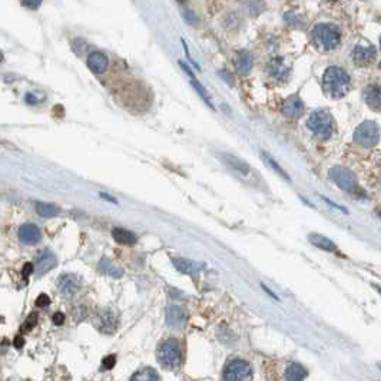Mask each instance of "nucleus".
<instances>
[{
  "label": "nucleus",
  "mask_w": 381,
  "mask_h": 381,
  "mask_svg": "<svg viewBox=\"0 0 381 381\" xmlns=\"http://www.w3.org/2000/svg\"><path fill=\"white\" fill-rule=\"evenodd\" d=\"M159 378V374L152 368H143L141 371L135 372L131 377L132 381H158Z\"/></svg>",
  "instance_id": "obj_27"
},
{
  "label": "nucleus",
  "mask_w": 381,
  "mask_h": 381,
  "mask_svg": "<svg viewBox=\"0 0 381 381\" xmlns=\"http://www.w3.org/2000/svg\"><path fill=\"white\" fill-rule=\"evenodd\" d=\"M321 85L328 98L341 99L351 88V78L346 69L340 66H330L322 75Z\"/></svg>",
  "instance_id": "obj_1"
},
{
  "label": "nucleus",
  "mask_w": 381,
  "mask_h": 381,
  "mask_svg": "<svg viewBox=\"0 0 381 381\" xmlns=\"http://www.w3.org/2000/svg\"><path fill=\"white\" fill-rule=\"evenodd\" d=\"M375 288H377V291L381 294V287H375Z\"/></svg>",
  "instance_id": "obj_40"
},
{
  "label": "nucleus",
  "mask_w": 381,
  "mask_h": 381,
  "mask_svg": "<svg viewBox=\"0 0 381 381\" xmlns=\"http://www.w3.org/2000/svg\"><path fill=\"white\" fill-rule=\"evenodd\" d=\"M42 2L43 0H22V3L26 6L27 9L30 10H37L40 8V5H42Z\"/></svg>",
  "instance_id": "obj_33"
},
{
  "label": "nucleus",
  "mask_w": 381,
  "mask_h": 381,
  "mask_svg": "<svg viewBox=\"0 0 381 381\" xmlns=\"http://www.w3.org/2000/svg\"><path fill=\"white\" fill-rule=\"evenodd\" d=\"M13 344H15V347H16V348H18V350H19V348H22V347H23V344H25V341H23V338L19 336V337L15 338V343H13Z\"/></svg>",
  "instance_id": "obj_38"
},
{
  "label": "nucleus",
  "mask_w": 381,
  "mask_h": 381,
  "mask_svg": "<svg viewBox=\"0 0 381 381\" xmlns=\"http://www.w3.org/2000/svg\"><path fill=\"white\" fill-rule=\"evenodd\" d=\"M179 65H181V68H182V69L185 71L186 75L189 76V79H191V85H192V86H194V89H195L196 92H198V95H199V96L202 98V100H204L205 103H206L208 106L211 107V109H215V107H213V105H212V102H211V98H209V95H208V92H206V89H205L204 86H202V85L199 83V80L196 79V76L194 75V73H192V71L189 69V66H188V65H186V63H184V62H179Z\"/></svg>",
  "instance_id": "obj_19"
},
{
  "label": "nucleus",
  "mask_w": 381,
  "mask_h": 381,
  "mask_svg": "<svg viewBox=\"0 0 381 381\" xmlns=\"http://www.w3.org/2000/svg\"><path fill=\"white\" fill-rule=\"evenodd\" d=\"M42 238L40 230L33 224H25L19 228V240L26 245H35Z\"/></svg>",
  "instance_id": "obj_16"
},
{
  "label": "nucleus",
  "mask_w": 381,
  "mask_h": 381,
  "mask_svg": "<svg viewBox=\"0 0 381 381\" xmlns=\"http://www.w3.org/2000/svg\"><path fill=\"white\" fill-rule=\"evenodd\" d=\"M220 158H221V160H224L230 168L235 169L237 172H240L241 175H244V177L249 175L251 169H249V165L245 160L240 159V158H237V156H234V155H230V153H222V155H220Z\"/></svg>",
  "instance_id": "obj_20"
},
{
  "label": "nucleus",
  "mask_w": 381,
  "mask_h": 381,
  "mask_svg": "<svg viewBox=\"0 0 381 381\" xmlns=\"http://www.w3.org/2000/svg\"><path fill=\"white\" fill-rule=\"evenodd\" d=\"M378 215H380V218H381V211H380V213H378Z\"/></svg>",
  "instance_id": "obj_42"
},
{
  "label": "nucleus",
  "mask_w": 381,
  "mask_h": 381,
  "mask_svg": "<svg viewBox=\"0 0 381 381\" xmlns=\"http://www.w3.org/2000/svg\"><path fill=\"white\" fill-rule=\"evenodd\" d=\"M99 266H100V271L106 273V274H109L111 277H114V278H121V277L124 275V271H122V268L114 266L112 264H111V261H109V259H106V258L100 261Z\"/></svg>",
  "instance_id": "obj_29"
},
{
  "label": "nucleus",
  "mask_w": 381,
  "mask_h": 381,
  "mask_svg": "<svg viewBox=\"0 0 381 381\" xmlns=\"http://www.w3.org/2000/svg\"><path fill=\"white\" fill-rule=\"evenodd\" d=\"M172 264L179 273L186 275H194L201 269V265L194 261H189L186 258H172Z\"/></svg>",
  "instance_id": "obj_22"
},
{
  "label": "nucleus",
  "mask_w": 381,
  "mask_h": 381,
  "mask_svg": "<svg viewBox=\"0 0 381 381\" xmlns=\"http://www.w3.org/2000/svg\"><path fill=\"white\" fill-rule=\"evenodd\" d=\"M353 61L357 66L360 68H365V66H370L375 58H377V50L374 46H363V44H355L354 49H353Z\"/></svg>",
  "instance_id": "obj_8"
},
{
  "label": "nucleus",
  "mask_w": 381,
  "mask_h": 381,
  "mask_svg": "<svg viewBox=\"0 0 381 381\" xmlns=\"http://www.w3.org/2000/svg\"><path fill=\"white\" fill-rule=\"evenodd\" d=\"M268 75L277 82H285L290 76V66L285 63L283 58H274L271 59L266 66Z\"/></svg>",
  "instance_id": "obj_9"
},
{
  "label": "nucleus",
  "mask_w": 381,
  "mask_h": 381,
  "mask_svg": "<svg viewBox=\"0 0 381 381\" xmlns=\"http://www.w3.org/2000/svg\"><path fill=\"white\" fill-rule=\"evenodd\" d=\"M186 321H188V315L181 307L171 305V307L167 308V324L171 328L181 330V328H184L186 325Z\"/></svg>",
  "instance_id": "obj_15"
},
{
  "label": "nucleus",
  "mask_w": 381,
  "mask_h": 381,
  "mask_svg": "<svg viewBox=\"0 0 381 381\" xmlns=\"http://www.w3.org/2000/svg\"><path fill=\"white\" fill-rule=\"evenodd\" d=\"M53 322L55 325H62L65 322V314L63 312H56L53 315Z\"/></svg>",
  "instance_id": "obj_36"
},
{
  "label": "nucleus",
  "mask_w": 381,
  "mask_h": 381,
  "mask_svg": "<svg viewBox=\"0 0 381 381\" xmlns=\"http://www.w3.org/2000/svg\"><path fill=\"white\" fill-rule=\"evenodd\" d=\"M363 98L365 105L371 111L380 112L381 111V85L380 83H370L363 90Z\"/></svg>",
  "instance_id": "obj_10"
},
{
  "label": "nucleus",
  "mask_w": 381,
  "mask_h": 381,
  "mask_svg": "<svg viewBox=\"0 0 381 381\" xmlns=\"http://www.w3.org/2000/svg\"><path fill=\"white\" fill-rule=\"evenodd\" d=\"M100 198H105V199H106V201H109V202H114V204H116L115 198H114V196L107 195V194H100Z\"/></svg>",
  "instance_id": "obj_39"
},
{
  "label": "nucleus",
  "mask_w": 381,
  "mask_h": 381,
  "mask_svg": "<svg viewBox=\"0 0 381 381\" xmlns=\"http://www.w3.org/2000/svg\"><path fill=\"white\" fill-rule=\"evenodd\" d=\"M308 241L314 247H317L319 249H324L328 252H336L337 251V245L331 240H328L327 237H322L319 234H311L308 235Z\"/></svg>",
  "instance_id": "obj_23"
},
{
  "label": "nucleus",
  "mask_w": 381,
  "mask_h": 381,
  "mask_svg": "<svg viewBox=\"0 0 381 381\" xmlns=\"http://www.w3.org/2000/svg\"><path fill=\"white\" fill-rule=\"evenodd\" d=\"M118 324H119V319H118V315L114 310L107 308L99 314L98 328L103 334H114L118 330Z\"/></svg>",
  "instance_id": "obj_12"
},
{
  "label": "nucleus",
  "mask_w": 381,
  "mask_h": 381,
  "mask_svg": "<svg viewBox=\"0 0 381 381\" xmlns=\"http://www.w3.org/2000/svg\"><path fill=\"white\" fill-rule=\"evenodd\" d=\"M36 319H37V315H36V312H32V314L29 315V318L25 321V324H23V328H22V331H23V333H26V331H29V330H32V328L35 327Z\"/></svg>",
  "instance_id": "obj_32"
},
{
  "label": "nucleus",
  "mask_w": 381,
  "mask_h": 381,
  "mask_svg": "<svg viewBox=\"0 0 381 381\" xmlns=\"http://www.w3.org/2000/svg\"><path fill=\"white\" fill-rule=\"evenodd\" d=\"M182 16L185 19V22L191 26H199V18L196 16V13L194 10H185L182 13Z\"/></svg>",
  "instance_id": "obj_31"
},
{
  "label": "nucleus",
  "mask_w": 381,
  "mask_h": 381,
  "mask_svg": "<svg viewBox=\"0 0 381 381\" xmlns=\"http://www.w3.org/2000/svg\"><path fill=\"white\" fill-rule=\"evenodd\" d=\"M307 126H308L311 132L321 141L330 139L331 135L334 133V129H336V124H334L333 116L328 111H324V109L312 112L310 118H308V121H307Z\"/></svg>",
  "instance_id": "obj_3"
},
{
  "label": "nucleus",
  "mask_w": 381,
  "mask_h": 381,
  "mask_svg": "<svg viewBox=\"0 0 381 381\" xmlns=\"http://www.w3.org/2000/svg\"><path fill=\"white\" fill-rule=\"evenodd\" d=\"M304 111H305L304 102L298 95H291L290 98L284 100L283 114L285 116H288L291 119H297V118H301L304 115Z\"/></svg>",
  "instance_id": "obj_11"
},
{
  "label": "nucleus",
  "mask_w": 381,
  "mask_h": 381,
  "mask_svg": "<svg viewBox=\"0 0 381 381\" xmlns=\"http://www.w3.org/2000/svg\"><path fill=\"white\" fill-rule=\"evenodd\" d=\"M36 212L43 218H53L59 213V208L53 204L46 202H36Z\"/></svg>",
  "instance_id": "obj_26"
},
{
  "label": "nucleus",
  "mask_w": 381,
  "mask_h": 381,
  "mask_svg": "<svg viewBox=\"0 0 381 381\" xmlns=\"http://www.w3.org/2000/svg\"><path fill=\"white\" fill-rule=\"evenodd\" d=\"M58 264V258L53 252H50L49 249H44L43 252L39 254V257L36 259L35 264V273L36 275H43L49 273L50 269H53Z\"/></svg>",
  "instance_id": "obj_13"
},
{
  "label": "nucleus",
  "mask_w": 381,
  "mask_h": 381,
  "mask_svg": "<svg viewBox=\"0 0 381 381\" xmlns=\"http://www.w3.org/2000/svg\"><path fill=\"white\" fill-rule=\"evenodd\" d=\"M107 65H109V61H107V56L99 50H95L92 53L89 55L88 58V66L90 71L93 72L95 75H102L105 73L107 69Z\"/></svg>",
  "instance_id": "obj_17"
},
{
  "label": "nucleus",
  "mask_w": 381,
  "mask_h": 381,
  "mask_svg": "<svg viewBox=\"0 0 381 381\" xmlns=\"http://www.w3.org/2000/svg\"><path fill=\"white\" fill-rule=\"evenodd\" d=\"M112 237L121 245H133V244H136V237L133 235V232L124 230V228H115L112 231Z\"/></svg>",
  "instance_id": "obj_24"
},
{
  "label": "nucleus",
  "mask_w": 381,
  "mask_h": 381,
  "mask_svg": "<svg viewBox=\"0 0 381 381\" xmlns=\"http://www.w3.org/2000/svg\"><path fill=\"white\" fill-rule=\"evenodd\" d=\"M284 20H285L287 26L294 27V29L304 27V18H302L300 13L293 12V10H290V12H287V13L284 15Z\"/></svg>",
  "instance_id": "obj_28"
},
{
  "label": "nucleus",
  "mask_w": 381,
  "mask_h": 381,
  "mask_svg": "<svg viewBox=\"0 0 381 381\" xmlns=\"http://www.w3.org/2000/svg\"><path fill=\"white\" fill-rule=\"evenodd\" d=\"M33 271H35V265L33 264H30V262L25 264V268H23V275L25 277H29V274L33 273Z\"/></svg>",
  "instance_id": "obj_37"
},
{
  "label": "nucleus",
  "mask_w": 381,
  "mask_h": 381,
  "mask_svg": "<svg viewBox=\"0 0 381 381\" xmlns=\"http://www.w3.org/2000/svg\"><path fill=\"white\" fill-rule=\"evenodd\" d=\"M252 377V368L247 361L244 360H232L227 368H225V374L224 378L228 381H240V380H249Z\"/></svg>",
  "instance_id": "obj_7"
},
{
  "label": "nucleus",
  "mask_w": 381,
  "mask_h": 381,
  "mask_svg": "<svg viewBox=\"0 0 381 381\" xmlns=\"http://www.w3.org/2000/svg\"><path fill=\"white\" fill-rule=\"evenodd\" d=\"M266 5L264 0H242L241 2V9L244 13H247L248 16L255 18L258 15H261L265 10Z\"/></svg>",
  "instance_id": "obj_21"
},
{
  "label": "nucleus",
  "mask_w": 381,
  "mask_h": 381,
  "mask_svg": "<svg viewBox=\"0 0 381 381\" xmlns=\"http://www.w3.org/2000/svg\"><path fill=\"white\" fill-rule=\"evenodd\" d=\"M330 178L337 184L338 188H341L346 192H351L354 194L355 191L358 189V181L357 177L353 171H350L348 168L344 167H334L330 169Z\"/></svg>",
  "instance_id": "obj_6"
},
{
  "label": "nucleus",
  "mask_w": 381,
  "mask_h": 381,
  "mask_svg": "<svg viewBox=\"0 0 381 381\" xmlns=\"http://www.w3.org/2000/svg\"><path fill=\"white\" fill-rule=\"evenodd\" d=\"M58 288L62 295L65 297H73L75 294L79 291L80 283L79 278L73 274H65L59 278L58 281Z\"/></svg>",
  "instance_id": "obj_14"
},
{
  "label": "nucleus",
  "mask_w": 381,
  "mask_h": 381,
  "mask_svg": "<svg viewBox=\"0 0 381 381\" xmlns=\"http://www.w3.org/2000/svg\"><path fill=\"white\" fill-rule=\"evenodd\" d=\"M311 40L322 52H331L341 43V30L334 23H318L311 30Z\"/></svg>",
  "instance_id": "obj_2"
},
{
  "label": "nucleus",
  "mask_w": 381,
  "mask_h": 381,
  "mask_svg": "<svg viewBox=\"0 0 381 381\" xmlns=\"http://www.w3.org/2000/svg\"><path fill=\"white\" fill-rule=\"evenodd\" d=\"M252 66H254V56L248 50H240L237 53V58H235V69L237 72L242 75V76H247L249 75V72L252 71Z\"/></svg>",
  "instance_id": "obj_18"
},
{
  "label": "nucleus",
  "mask_w": 381,
  "mask_h": 381,
  "mask_svg": "<svg viewBox=\"0 0 381 381\" xmlns=\"http://www.w3.org/2000/svg\"><path fill=\"white\" fill-rule=\"evenodd\" d=\"M261 158L265 160L266 165H268V167H269L271 169H274V171L277 172V174H278V175H281L283 178H285V179H288V181H290V177L287 175V172H285V171H284V169L281 168V167H280L278 164H277V160L273 159V158H271V156H269V155H268L266 152H262V153H261Z\"/></svg>",
  "instance_id": "obj_30"
},
{
  "label": "nucleus",
  "mask_w": 381,
  "mask_h": 381,
  "mask_svg": "<svg viewBox=\"0 0 381 381\" xmlns=\"http://www.w3.org/2000/svg\"><path fill=\"white\" fill-rule=\"evenodd\" d=\"M354 142L363 148H372L380 142V126L374 121H365L354 131Z\"/></svg>",
  "instance_id": "obj_5"
},
{
  "label": "nucleus",
  "mask_w": 381,
  "mask_h": 381,
  "mask_svg": "<svg viewBox=\"0 0 381 381\" xmlns=\"http://www.w3.org/2000/svg\"><path fill=\"white\" fill-rule=\"evenodd\" d=\"M178 2H179V3H185L186 0H178Z\"/></svg>",
  "instance_id": "obj_41"
},
{
  "label": "nucleus",
  "mask_w": 381,
  "mask_h": 381,
  "mask_svg": "<svg viewBox=\"0 0 381 381\" xmlns=\"http://www.w3.org/2000/svg\"><path fill=\"white\" fill-rule=\"evenodd\" d=\"M102 364H103V367H105L106 370L114 368L116 364V355H107V357H105V358L102 360Z\"/></svg>",
  "instance_id": "obj_34"
},
{
  "label": "nucleus",
  "mask_w": 381,
  "mask_h": 381,
  "mask_svg": "<svg viewBox=\"0 0 381 381\" xmlns=\"http://www.w3.org/2000/svg\"><path fill=\"white\" fill-rule=\"evenodd\" d=\"M307 377V370L300 365V364H290L288 367H287V370H285V378L287 380H293V381H298V380H304Z\"/></svg>",
  "instance_id": "obj_25"
},
{
  "label": "nucleus",
  "mask_w": 381,
  "mask_h": 381,
  "mask_svg": "<svg viewBox=\"0 0 381 381\" xmlns=\"http://www.w3.org/2000/svg\"><path fill=\"white\" fill-rule=\"evenodd\" d=\"M158 360L162 367L168 370H175L181 365L182 354H181V347L177 340H167L160 344L158 350Z\"/></svg>",
  "instance_id": "obj_4"
},
{
  "label": "nucleus",
  "mask_w": 381,
  "mask_h": 381,
  "mask_svg": "<svg viewBox=\"0 0 381 381\" xmlns=\"http://www.w3.org/2000/svg\"><path fill=\"white\" fill-rule=\"evenodd\" d=\"M50 304V298L46 295V294H40L37 298H36V305L37 307H47Z\"/></svg>",
  "instance_id": "obj_35"
}]
</instances>
